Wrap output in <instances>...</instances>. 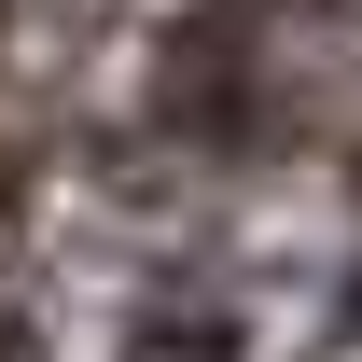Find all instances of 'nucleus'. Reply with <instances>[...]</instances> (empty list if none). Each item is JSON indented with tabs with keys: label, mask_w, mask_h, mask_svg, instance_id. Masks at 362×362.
I'll return each mask as SVG.
<instances>
[{
	"label": "nucleus",
	"mask_w": 362,
	"mask_h": 362,
	"mask_svg": "<svg viewBox=\"0 0 362 362\" xmlns=\"http://www.w3.org/2000/svg\"><path fill=\"white\" fill-rule=\"evenodd\" d=\"M293 84H279V0H181L139 70V126L168 153H265Z\"/></svg>",
	"instance_id": "1"
},
{
	"label": "nucleus",
	"mask_w": 362,
	"mask_h": 362,
	"mask_svg": "<svg viewBox=\"0 0 362 362\" xmlns=\"http://www.w3.org/2000/svg\"><path fill=\"white\" fill-rule=\"evenodd\" d=\"M0 362H28V320H14V307H0Z\"/></svg>",
	"instance_id": "2"
}]
</instances>
